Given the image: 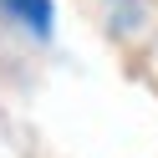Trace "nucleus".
Returning <instances> with one entry per match:
<instances>
[{"label": "nucleus", "mask_w": 158, "mask_h": 158, "mask_svg": "<svg viewBox=\"0 0 158 158\" xmlns=\"http://www.w3.org/2000/svg\"><path fill=\"white\" fill-rule=\"evenodd\" d=\"M0 10H10L31 31H51V0H0Z\"/></svg>", "instance_id": "obj_1"}]
</instances>
